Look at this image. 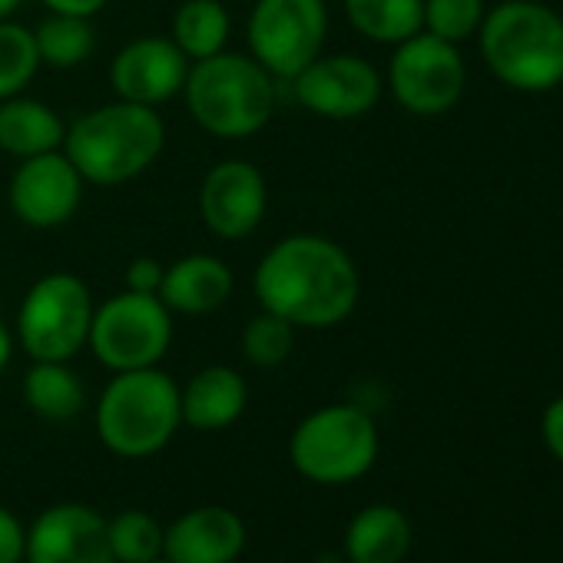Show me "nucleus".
Wrapping results in <instances>:
<instances>
[{
  "label": "nucleus",
  "mask_w": 563,
  "mask_h": 563,
  "mask_svg": "<svg viewBox=\"0 0 563 563\" xmlns=\"http://www.w3.org/2000/svg\"><path fill=\"white\" fill-rule=\"evenodd\" d=\"M255 299L296 329L342 325L362 296L355 258L332 239L299 232L278 239L255 265Z\"/></svg>",
  "instance_id": "f257e3e1"
},
{
  "label": "nucleus",
  "mask_w": 563,
  "mask_h": 563,
  "mask_svg": "<svg viewBox=\"0 0 563 563\" xmlns=\"http://www.w3.org/2000/svg\"><path fill=\"white\" fill-rule=\"evenodd\" d=\"M166 146V123L156 107L117 100L67 126L64 153L93 186H123L146 173Z\"/></svg>",
  "instance_id": "f03ea898"
},
{
  "label": "nucleus",
  "mask_w": 563,
  "mask_h": 563,
  "mask_svg": "<svg viewBox=\"0 0 563 563\" xmlns=\"http://www.w3.org/2000/svg\"><path fill=\"white\" fill-rule=\"evenodd\" d=\"M192 120L219 140H249L275 113V77L242 54H216L189 64L183 87Z\"/></svg>",
  "instance_id": "7ed1b4c3"
},
{
  "label": "nucleus",
  "mask_w": 563,
  "mask_h": 563,
  "mask_svg": "<svg viewBox=\"0 0 563 563\" xmlns=\"http://www.w3.org/2000/svg\"><path fill=\"white\" fill-rule=\"evenodd\" d=\"M481 54L507 87L553 90L563 84V21L533 0H504L481 21Z\"/></svg>",
  "instance_id": "20e7f679"
},
{
  "label": "nucleus",
  "mask_w": 563,
  "mask_h": 563,
  "mask_svg": "<svg viewBox=\"0 0 563 563\" xmlns=\"http://www.w3.org/2000/svg\"><path fill=\"white\" fill-rule=\"evenodd\" d=\"M93 418L107 451L117 457H153L183 424L179 385L159 368L113 372Z\"/></svg>",
  "instance_id": "39448f33"
},
{
  "label": "nucleus",
  "mask_w": 563,
  "mask_h": 563,
  "mask_svg": "<svg viewBox=\"0 0 563 563\" xmlns=\"http://www.w3.org/2000/svg\"><path fill=\"white\" fill-rule=\"evenodd\" d=\"M292 467L325 487L365 477L378 461V428L355 405H329L299 421L289 441Z\"/></svg>",
  "instance_id": "423d86ee"
},
{
  "label": "nucleus",
  "mask_w": 563,
  "mask_h": 563,
  "mask_svg": "<svg viewBox=\"0 0 563 563\" xmlns=\"http://www.w3.org/2000/svg\"><path fill=\"white\" fill-rule=\"evenodd\" d=\"M93 296L74 272H54L27 289L18 312V342L34 362H70L90 342Z\"/></svg>",
  "instance_id": "0eeeda50"
},
{
  "label": "nucleus",
  "mask_w": 563,
  "mask_h": 563,
  "mask_svg": "<svg viewBox=\"0 0 563 563\" xmlns=\"http://www.w3.org/2000/svg\"><path fill=\"white\" fill-rule=\"evenodd\" d=\"M100 365L110 372L156 368L173 345V312L159 296L123 289L93 309L90 342Z\"/></svg>",
  "instance_id": "6e6552de"
},
{
  "label": "nucleus",
  "mask_w": 563,
  "mask_h": 563,
  "mask_svg": "<svg viewBox=\"0 0 563 563\" xmlns=\"http://www.w3.org/2000/svg\"><path fill=\"white\" fill-rule=\"evenodd\" d=\"M325 0H255L249 14V57L275 80H292L325 47Z\"/></svg>",
  "instance_id": "1a4fd4ad"
},
{
  "label": "nucleus",
  "mask_w": 563,
  "mask_h": 563,
  "mask_svg": "<svg viewBox=\"0 0 563 563\" xmlns=\"http://www.w3.org/2000/svg\"><path fill=\"white\" fill-rule=\"evenodd\" d=\"M464 84L467 70L457 44H448L434 34H415L398 44L388 67V87L395 100L415 117L448 113L461 100Z\"/></svg>",
  "instance_id": "9d476101"
},
{
  "label": "nucleus",
  "mask_w": 563,
  "mask_h": 563,
  "mask_svg": "<svg viewBox=\"0 0 563 563\" xmlns=\"http://www.w3.org/2000/svg\"><path fill=\"white\" fill-rule=\"evenodd\" d=\"M289 84L296 100L322 120H358L382 100L378 70L355 54H319Z\"/></svg>",
  "instance_id": "9b49d317"
},
{
  "label": "nucleus",
  "mask_w": 563,
  "mask_h": 563,
  "mask_svg": "<svg viewBox=\"0 0 563 563\" xmlns=\"http://www.w3.org/2000/svg\"><path fill=\"white\" fill-rule=\"evenodd\" d=\"M84 176L64 150L21 159L11 176L8 202L11 212L31 229H57L70 222L84 199Z\"/></svg>",
  "instance_id": "f8f14e48"
},
{
  "label": "nucleus",
  "mask_w": 563,
  "mask_h": 563,
  "mask_svg": "<svg viewBox=\"0 0 563 563\" xmlns=\"http://www.w3.org/2000/svg\"><path fill=\"white\" fill-rule=\"evenodd\" d=\"M268 206V186L258 166L245 159L216 163L199 186V212L212 235L245 239L262 225Z\"/></svg>",
  "instance_id": "ddd939ff"
},
{
  "label": "nucleus",
  "mask_w": 563,
  "mask_h": 563,
  "mask_svg": "<svg viewBox=\"0 0 563 563\" xmlns=\"http://www.w3.org/2000/svg\"><path fill=\"white\" fill-rule=\"evenodd\" d=\"M27 563H113L110 520L87 504L47 507L27 530Z\"/></svg>",
  "instance_id": "4468645a"
},
{
  "label": "nucleus",
  "mask_w": 563,
  "mask_h": 563,
  "mask_svg": "<svg viewBox=\"0 0 563 563\" xmlns=\"http://www.w3.org/2000/svg\"><path fill=\"white\" fill-rule=\"evenodd\" d=\"M189 77V57L173 37H136L110 64V84L120 100L159 107L183 93Z\"/></svg>",
  "instance_id": "2eb2a0df"
},
{
  "label": "nucleus",
  "mask_w": 563,
  "mask_h": 563,
  "mask_svg": "<svg viewBox=\"0 0 563 563\" xmlns=\"http://www.w3.org/2000/svg\"><path fill=\"white\" fill-rule=\"evenodd\" d=\"M245 550V523L229 507H196L163 530L169 563H235Z\"/></svg>",
  "instance_id": "dca6fc26"
},
{
  "label": "nucleus",
  "mask_w": 563,
  "mask_h": 563,
  "mask_svg": "<svg viewBox=\"0 0 563 563\" xmlns=\"http://www.w3.org/2000/svg\"><path fill=\"white\" fill-rule=\"evenodd\" d=\"M232 272L222 258L192 252L166 265L159 282V299L179 316H209L222 309L232 296Z\"/></svg>",
  "instance_id": "f3484780"
},
{
  "label": "nucleus",
  "mask_w": 563,
  "mask_h": 563,
  "mask_svg": "<svg viewBox=\"0 0 563 563\" xmlns=\"http://www.w3.org/2000/svg\"><path fill=\"white\" fill-rule=\"evenodd\" d=\"M245 378L229 365H209L196 372L186 388H179L183 424L192 431H222L235 424L245 411Z\"/></svg>",
  "instance_id": "a211bd4d"
},
{
  "label": "nucleus",
  "mask_w": 563,
  "mask_h": 563,
  "mask_svg": "<svg viewBox=\"0 0 563 563\" xmlns=\"http://www.w3.org/2000/svg\"><path fill=\"white\" fill-rule=\"evenodd\" d=\"M64 136H67V123L44 100L21 97V93L0 100V150L4 153L18 159L44 156L64 150Z\"/></svg>",
  "instance_id": "6ab92c4d"
},
{
  "label": "nucleus",
  "mask_w": 563,
  "mask_h": 563,
  "mask_svg": "<svg viewBox=\"0 0 563 563\" xmlns=\"http://www.w3.org/2000/svg\"><path fill=\"white\" fill-rule=\"evenodd\" d=\"M415 530L405 510L391 504H372L358 510L345 530L349 563H401L411 550Z\"/></svg>",
  "instance_id": "aec40b11"
},
{
  "label": "nucleus",
  "mask_w": 563,
  "mask_h": 563,
  "mask_svg": "<svg viewBox=\"0 0 563 563\" xmlns=\"http://www.w3.org/2000/svg\"><path fill=\"white\" fill-rule=\"evenodd\" d=\"M24 401L44 421H74L84 411L87 391L67 362H34L24 375Z\"/></svg>",
  "instance_id": "412c9836"
},
{
  "label": "nucleus",
  "mask_w": 563,
  "mask_h": 563,
  "mask_svg": "<svg viewBox=\"0 0 563 563\" xmlns=\"http://www.w3.org/2000/svg\"><path fill=\"white\" fill-rule=\"evenodd\" d=\"M229 31L232 21L222 0H183L173 14V44L189 57V64L222 54Z\"/></svg>",
  "instance_id": "4be33fe9"
},
{
  "label": "nucleus",
  "mask_w": 563,
  "mask_h": 563,
  "mask_svg": "<svg viewBox=\"0 0 563 563\" xmlns=\"http://www.w3.org/2000/svg\"><path fill=\"white\" fill-rule=\"evenodd\" d=\"M349 24L375 44H405L424 27V0H345Z\"/></svg>",
  "instance_id": "5701e85b"
},
{
  "label": "nucleus",
  "mask_w": 563,
  "mask_h": 563,
  "mask_svg": "<svg viewBox=\"0 0 563 563\" xmlns=\"http://www.w3.org/2000/svg\"><path fill=\"white\" fill-rule=\"evenodd\" d=\"M34 44L41 54V64L57 70H74L87 64L97 51V34L90 27V18H70V14H51L37 24Z\"/></svg>",
  "instance_id": "b1692460"
},
{
  "label": "nucleus",
  "mask_w": 563,
  "mask_h": 563,
  "mask_svg": "<svg viewBox=\"0 0 563 563\" xmlns=\"http://www.w3.org/2000/svg\"><path fill=\"white\" fill-rule=\"evenodd\" d=\"M296 332L299 329L292 322L278 319V316L262 309L255 319L245 322L239 349H242L249 365H255V368H278L282 362H289V355L296 349Z\"/></svg>",
  "instance_id": "393cba45"
},
{
  "label": "nucleus",
  "mask_w": 563,
  "mask_h": 563,
  "mask_svg": "<svg viewBox=\"0 0 563 563\" xmlns=\"http://www.w3.org/2000/svg\"><path fill=\"white\" fill-rule=\"evenodd\" d=\"M113 563H153L163 556V527L146 510H123L110 520Z\"/></svg>",
  "instance_id": "a878e982"
},
{
  "label": "nucleus",
  "mask_w": 563,
  "mask_h": 563,
  "mask_svg": "<svg viewBox=\"0 0 563 563\" xmlns=\"http://www.w3.org/2000/svg\"><path fill=\"white\" fill-rule=\"evenodd\" d=\"M41 54L34 44V31L0 21V100L24 93V87L37 77Z\"/></svg>",
  "instance_id": "bb28decb"
},
{
  "label": "nucleus",
  "mask_w": 563,
  "mask_h": 563,
  "mask_svg": "<svg viewBox=\"0 0 563 563\" xmlns=\"http://www.w3.org/2000/svg\"><path fill=\"white\" fill-rule=\"evenodd\" d=\"M484 21V0H424V27L428 34L461 44Z\"/></svg>",
  "instance_id": "cd10ccee"
},
{
  "label": "nucleus",
  "mask_w": 563,
  "mask_h": 563,
  "mask_svg": "<svg viewBox=\"0 0 563 563\" xmlns=\"http://www.w3.org/2000/svg\"><path fill=\"white\" fill-rule=\"evenodd\" d=\"M27 550V530L21 517L8 507H0V563H21Z\"/></svg>",
  "instance_id": "c85d7f7f"
},
{
  "label": "nucleus",
  "mask_w": 563,
  "mask_h": 563,
  "mask_svg": "<svg viewBox=\"0 0 563 563\" xmlns=\"http://www.w3.org/2000/svg\"><path fill=\"white\" fill-rule=\"evenodd\" d=\"M166 265L156 262L153 255H140L126 265V289L130 292H146V296H159V282H163Z\"/></svg>",
  "instance_id": "c756f323"
},
{
  "label": "nucleus",
  "mask_w": 563,
  "mask_h": 563,
  "mask_svg": "<svg viewBox=\"0 0 563 563\" xmlns=\"http://www.w3.org/2000/svg\"><path fill=\"white\" fill-rule=\"evenodd\" d=\"M540 431H543V444L550 448V454L563 464V395L547 405Z\"/></svg>",
  "instance_id": "7c9ffc66"
},
{
  "label": "nucleus",
  "mask_w": 563,
  "mask_h": 563,
  "mask_svg": "<svg viewBox=\"0 0 563 563\" xmlns=\"http://www.w3.org/2000/svg\"><path fill=\"white\" fill-rule=\"evenodd\" d=\"M51 14H70V18H97L110 0H41Z\"/></svg>",
  "instance_id": "2f4dec72"
},
{
  "label": "nucleus",
  "mask_w": 563,
  "mask_h": 563,
  "mask_svg": "<svg viewBox=\"0 0 563 563\" xmlns=\"http://www.w3.org/2000/svg\"><path fill=\"white\" fill-rule=\"evenodd\" d=\"M11 355H14V339H11L8 325H4V322H0V372H4V368H8Z\"/></svg>",
  "instance_id": "473e14b6"
},
{
  "label": "nucleus",
  "mask_w": 563,
  "mask_h": 563,
  "mask_svg": "<svg viewBox=\"0 0 563 563\" xmlns=\"http://www.w3.org/2000/svg\"><path fill=\"white\" fill-rule=\"evenodd\" d=\"M21 4H24V0H0V21H11Z\"/></svg>",
  "instance_id": "72a5a7b5"
},
{
  "label": "nucleus",
  "mask_w": 563,
  "mask_h": 563,
  "mask_svg": "<svg viewBox=\"0 0 563 563\" xmlns=\"http://www.w3.org/2000/svg\"><path fill=\"white\" fill-rule=\"evenodd\" d=\"M153 563H169V560H166V556H159V560H153Z\"/></svg>",
  "instance_id": "f704fd0d"
}]
</instances>
